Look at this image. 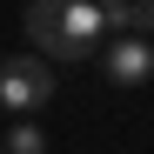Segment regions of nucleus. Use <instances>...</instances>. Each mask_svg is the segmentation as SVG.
Segmentation results:
<instances>
[{"label": "nucleus", "instance_id": "nucleus-1", "mask_svg": "<svg viewBox=\"0 0 154 154\" xmlns=\"http://www.w3.org/2000/svg\"><path fill=\"white\" fill-rule=\"evenodd\" d=\"M47 100H54V67H47V54H7L0 60V107L34 121Z\"/></svg>", "mask_w": 154, "mask_h": 154}, {"label": "nucleus", "instance_id": "nucleus-2", "mask_svg": "<svg viewBox=\"0 0 154 154\" xmlns=\"http://www.w3.org/2000/svg\"><path fill=\"white\" fill-rule=\"evenodd\" d=\"M100 40H114V20L100 0H67V34L54 47V60H94Z\"/></svg>", "mask_w": 154, "mask_h": 154}, {"label": "nucleus", "instance_id": "nucleus-3", "mask_svg": "<svg viewBox=\"0 0 154 154\" xmlns=\"http://www.w3.org/2000/svg\"><path fill=\"white\" fill-rule=\"evenodd\" d=\"M100 67H107V81L114 87H147L154 81V40H141V34H114L107 47H100Z\"/></svg>", "mask_w": 154, "mask_h": 154}, {"label": "nucleus", "instance_id": "nucleus-4", "mask_svg": "<svg viewBox=\"0 0 154 154\" xmlns=\"http://www.w3.org/2000/svg\"><path fill=\"white\" fill-rule=\"evenodd\" d=\"M20 27H27V47H34V54H54L60 34H67V0H27Z\"/></svg>", "mask_w": 154, "mask_h": 154}, {"label": "nucleus", "instance_id": "nucleus-5", "mask_svg": "<svg viewBox=\"0 0 154 154\" xmlns=\"http://www.w3.org/2000/svg\"><path fill=\"white\" fill-rule=\"evenodd\" d=\"M0 154H47V127L40 121H20L7 141H0Z\"/></svg>", "mask_w": 154, "mask_h": 154}, {"label": "nucleus", "instance_id": "nucleus-6", "mask_svg": "<svg viewBox=\"0 0 154 154\" xmlns=\"http://www.w3.org/2000/svg\"><path fill=\"white\" fill-rule=\"evenodd\" d=\"M121 34H141V40H154V0H134L127 7V27Z\"/></svg>", "mask_w": 154, "mask_h": 154}, {"label": "nucleus", "instance_id": "nucleus-7", "mask_svg": "<svg viewBox=\"0 0 154 154\" xmlns=\"http://www.w3.org/2000/svg\"><path fill=\"white\" fill-rule=\"evenodd\" d=\"M100 7H107V20H114V34L127 27V7H134V0H100Z\"/></svg>", "mask_w": 154, "mask_h": 154}]
</instances>
